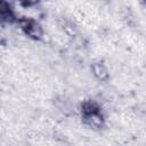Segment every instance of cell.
<instances>
[{
    "label": "cell",
    "mask_w": 146,
    "mask_h": 146,
    "mask_svg": "<svg viewBox=\"0 0 146 146\" xmlns=\"http://www.w3.org/2000/svg\"><path fill=\"white\" fill-rule=\"evenodd\" d=\"M82 119L86 124L94 129H99L104 125V115L100 106L94 100H86L81 106Z\"/></svg>",
    "instance_id": "obj_1"
},
{
    "label": "cell",
    "mask_w": 146,
    "mask_h": 146,
    "mask_svg": "<svg viewBox=\"0 0 146 146\" xmlns=\"http://www.w3.org/2000/svg\"><path fill=\"white\" fill-rule=\"evenodd\" d=\"M18 24H19L21 29L23 30V32L27 36H30L31 39L39 40L42 36V29H41L40 24L38 22H35L34 19H32V18H19Z\"/></svg>",
    "instance_id": "obj_2"
},
{
    "label": "cell",
    "mask_w": 146,
    "mask_h": 146,
    "mask_svg": "<svg viewBox=\"0 0 146 146\" xmlns=\"http://www.w3.org/2000/svg\"><path fill=\"white\" fill-rule=\"evenodd\" d=\"M0 17L2 22H14L15 21V15L11 10V8L5 2L1 1L0 3Z\"/></svg>",
    "instance_id": "obj_3"
},
{
    "label": "cell",
    "mask_w": 146,
    "mask_h": 146,
    "mask_svg": "<svg viewBox=\"0 0 146 146\" xmlns=\"http://www.w3.org/2000/svg\"><path fill=\"white\" fill-rule=\"evenodd\" d=\"M92 71L95 73V75L98 76L100 80H104V79L107 78V71H106V68L102 64H94Z\"/></svg>",
    "instance_id": "obj_4"
}]
</instances>
